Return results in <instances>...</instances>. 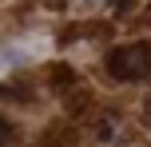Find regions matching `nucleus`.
Instances as JSON below:
<instances>
[{
  "label": "nucleus",
  "instance_id": "f257e3e1",
  "mask_svg": "<svg viewBox=\"0 0 151 147\" xmlns=\"http://www.w3.org/2000/svg\"><path fill=\"white\" fill-rule=\"evenodd\" d=\"M104 64H107V72H111V80H123V84L143 80V76H151V44H123V48H111Z\"/></svg>",
  "mask_w": 151,
  "mask_h": 147
},
{
  "label": "nucleus",
  "instance_id": "f03ea898",
  "mask_svg": "<svg viewBox=\"0 0 151 147\" xmlns=\"http://www.w3.org/2000/svg\"><path fill=\"white\" fill-rule=\"evenodd\" d=\"M12 139H16V131H12V123H8V119L0 115V147H8Z\"/></svg>",
  "mask_w": 151,
  "mask_h": 147
},
{
  "label": "nucleus",
  "instance_id": "7ed1b4c3",
  "mask_svg": "<svg viewBox=\"0 0 151 147\" xmlns=\"http://www.w3.org/2000/svg\"><path fill=\"white\" fill-rule=\"evenodd\" d=\"M147 115H151V103H147Z\"/></svg>",
  "mask_w": 151,
  "mask_h": 147
}]
</instances>
